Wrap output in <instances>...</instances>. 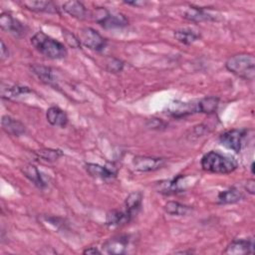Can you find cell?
I'll list each match as a JSON object with an SVG mask.
<instances>
[{"label": "cell", "mask_w": 255, "mask_h": 255, "mask_svg": "<svg viewBox=\"0 0 255 255\" xmlns=\"http://www.w3.org/2000/svg\"><path fill=\"white\" fill-rule=\"evenodd\" d=\"M200 164L203 170L218 174L231 173L238 166V163L233 156L215 150L205 153L201 158Z\"/></svg>", "instance_id": "obj_1"}, {"label": "cell", "mask_w": 255, "mask_h": 255, "mask_svg": "<svg viewBox=\"0 0 255 255\" xmlns=\"http://www.w3.org/2000/svg\"><path fill=\"white\" fill-rule=\"evenodd\" d=\"M31 44L40 54L49 59L60 60L64 59L68 55L67 48L63 43L50 37L42 31L37 32L31 38Z\"/></svg>", "instance_id": "obj_2"}, {"label": "cell", "mask_w": 255, "mask_h": 255, "mask_svg": "<svg viewBox=\"0 0 255 255\" xmlns=\"http://www.w3.org/2000/svg\"><path fill=\"white\" fill-rule=\"evenodd\" d=\"M226 69L235 76L252 81L255 78V58L251 54L240 53L228 58Z\"/></svg>", "instance_id": "obj_3"}, {"label": "cell", "mask_w": 255, "mask_h": 255, "mask_svg": "<svg viewBox=\"0 0 255 255\" xmlns=\"http://www.w3.org/2000/svg\"><path fill=\"white\" fill-rule=\"evenodd\" d=\"M133 238L131 235L122 234L108 239L103 244L104 252L108 254H127L133 249Z\"/></svg>", "instance_id": "obj_4"}, {"label": "cell", "mask_w": 255, "mask_h": 255, "mask_svg": "<svg viewBox=\"0 0 255 255\" xmlns=\"http://www.w3.org/2000/svg\"><path fill=\"white\" fill-rule=\"evenodd\" d=\"M191 178L184 175H178L172 179L161 180L155 184L157 192L164 195H172L184 192L190 186Z\"/></svg>", "instance_id": "obj_5"}, {"label": "cell", "mask_w": 255, "mask_h": 255, "mask_svg": "<svg viewBox=\"0 0 255 255\" xmlns=\"http://www.w3.org/2000/svg\"><path fill=\"white\" fill-rule=\"evenodd\" d=\"M95 21L106 29L111 28H122L128 24V19L125 15L117 13H111L105 8H98L94 14Z\"/></svg>", "instance_id": "obj_6"}, {"label": "cell", "mask_w": 255, "mask_h": 255, "mask_svg": "<svg viewBox=\"0 0 255 255\" xmlns=\"http://www.w3.org/2000/svg\"><path fill=\"white\" fill-rule=\"evenodd\" d=\"M196 113H200L199 100L187 102L175 100L171 102L166 109V114L175 119H181Z\"/></svg>", "instance_id": "obj_7"}, {"label": "cell", "mask_w": 255, "mask_h": 255, "mask_svg": "<svg viewBox=\"0 0 255 255\" xmlns=\"http://www.w3.org/2000/svg\"><path fill=\"white\" fill-rule=\"evenodd\" d=\"M79 40L81 44L96 52L103 51L107 44L106 39L95 29L90 27L82 28L79 31Z\"/></svg>", "instance_id": "obj_8"}, {"label": "cell", "mask_w": 255, "mask_h": 255, "mask_svg": "<svg viewBox=\"0 0 255 255\" xmlns=\"http://www.w3.org/2000/svg\"><path fill=\"white\" fill-rule=\"evenodd\" d=\"M247 134L246 128H233L224 131L219 136V142L228 149L239 152L242 147L243 139Z\"/></svg>", "instance_id": "obj_9"}, {"label": "cell", "mask_w": 255, "mask_h": 255, "mask_svg": "<svg viewBox=\"0 0 255 255\" xmlns=\"http://www.w3.org/2000/svg\"><path fill=\"white\" fill-rule=\"evenodd\" d=\"M0 27L16 38H22L27 33V27L9 13H2L0 16Z\"/></svg>", "instance_id": "obj_10"}, {"label": "cell", "mask_w": 255, "mask_h": 255, "mask_svg": "<svg viewBox=\"0 0 255 255\" xmlns=\"http://www.w3.org/2000/svg\"><path fill=\"white\" fill-rule=\"evenodd\" d=\"M165 164V159L151 156H135L132 159L133 169L140 172H148L161 168Z\"/></svg>", "instance_id": "obj_11"}, {"label": "cell", "mask_w": 255, "mask_h": 255, "mask_svg": "<svg viewBox=\"0 0 255 255\" xmlns=\"http://www.w3.org/2000/svg\"><path fill=\"white\" fill-rule=\"evenodd\" d=\"M254 251V241L249 239H234L225 249V254H252Z\"/></svg>", "instance_id": "obj_12"}, {"label": "cell", "mask_w": 255, "mask_h": 255, "mask_svg": "<svg viewBox=\"0 0 255 255\" xmlns=\"http://www.w3.org/2000/svg\"><path fill=\"white\" fill-rule=\"evenodd\" d=\"M22 5L34 12H44L49 14H59L58 6L52 1H24Z\"/></svg>", "instance_id": "obj_13"}, {"label": "cell", "mask_w": 255, "mask_h": 255, "mask_svg": "<svg viewBox=\"0 0 255 255\" xmlns=\"http://www.w3.org/2000/svg\"><path fill=\"white\" fill-rule=\"evenodd\" d=\"M46 119L48 123L54 127L65 128L68 124V116L65 111L59 107H50L46 113Z\"/></svg>", "instance_id": "obj_14"}, {"label": "cell", "mask_w": 255, "mask_h": 255, "mask_svg": "<svg viewBox=\"0 0 255 255\" xmlns=\"http://www.w3.org/2000/svg\"><path fill=\"white\" fill-rule=\"evenodd\" d=\"M1 126L5 132H7L8 134H11V135H15V136H19V135L23 134L26 130L25 126L21 122H19L16 119H13L10 116L2 117Z\"/></svg>", "instance_id": "obj_15"}, {"label": "cell", "mask_w": 255, "mask_h": 255, "mask_svg": "<svg viewBox=\"0 0 255 255\" xmlns=\"http://www.w3.org/2000/svg\"><path fill=\"white\" fill-rule=\"evenodd\" d=\"M85 167L89 174L96 178L112 179L117 175V171L114 170V168H109L108 166H103L96 163H86Z\"/></svg>", "instance_id": "obj_16"}, {"label": "cell", "mask_w": 255, "mask_h": 255, "mask_svg": "<svg viewBox=\"0 0 255 255\" xmlns=\"http://www.w3.org/2000/svg\"><path fill=\"white\" fill-rule=\"evenodd\" d=\"M132 216L126 210H112L107 214L106 224L109 227H119L128 223Z\"/></svg>", "instance_id": "obj_17"}, {"label": "cell", "mask_w": 255, "mask_h": 255, "mask_svg": "<svg viewBox=\"0 0 255 255\" xmlns=\"http://www.w3.org/2000/svg\"><path fill=\"white\" fill-rule=\"evenodd\" d=\"M32 93V91L25 86L20 85H10L1 83V97L6 100H12L17 97H20L21 95H26Z\"/></svg>", "instance_id": "obj_18"}, {"label": "cell", "mask_w": 255, "mask_h": 255, "mask_svg": "<svg viewBox=\"0 0 255 255\" xmlns=\"http://www.w3.org/2000/svg\"><path fill=\"white\" fill-rule=\"evenodd\" d=\"M63 10L78 20L88 18V10L80 1H68L63 4Z\"/></svg>", "instance_id": "obj_19"}, {"label": "cell", "mask_w": 255, "mask_h": 255, "mask_svg": "<svg viewBox=\"0 0 255 255\" xmlns=\"http://www.w3.org/2000/svg\"><path fill=\"white\" fill-rule=\"evenodd\" d=\"M244 198V194L237 187H229L221 192L217 196V202L219 204H233L241 201Z\"/></svg>", "instance_id": "obj_20"}, {"label": "cell", "mask_w": 255, "mask_h": 255, "mask_svg": "<svg viewBox=\"0 0 255 255\" xmlns=\"http://www.w3.org/2000/svg\"><path fill=\"white\" fill-rule=\"evenodd\" d=\"M30 69L42 83L49 86H54V87L56 86L55 76H54L53 70L50 67L35 64V65H32Z\"/></svg>", "instance_id": "obj_21"}, {"label": "cell", "mask_w": 255, "mask_h": 255, "mask_svg": "<svg viewBox=\"0 0 255 255\" xmlns=\"http://www.w3.org/2000/svg\"><path fill=\"white\" fill-rule=\"evenodd\" d=\"M184 18L189 20V21H192V22H202V21H214V20H216L215 16L208 13L203 8L195 7V6H191L185 11Z\"/></svg>", "instance_id": "obj_22"}, {"label": "cell", "mask_w": 255, "mask_h": 255, "mask_svg": "<svg viewBox=\"0 0 255 255\" xmlns=\"http://www.w3.org/2000/svg\"><path fill=\"white\" fill-rule=\"evenodd\" d=\"M142 202V193L139 191H133L128 194L125 201V210L128 211L132 217L140 209Z\"/></svg>", "instance_id": "obj_23"}, {"label": "cell", "mask_w": 255, "mask_h": 255, "mask_svg": "<svg viewBox=\"0 0 255 255\" xmlns=\"http://www.w3.org/2000/svg\"><path fill=\"white\" fill-rule=\"evenodd\" d=\"M175 39L184 45H190L200 39V34L190 28H183L174 32Z\"/></svg>", "instance_id": "obj_24"}, {"label": "cell", "mask_w": 255, "mask_h": 255, "mask_svg": "<svg viewBox=\"0 0 255 255\" xmlns=\"http://www.w3.org/2000/svg\"><path fill=\"white\" fill-rule=\"evenodd\" d=\"M24 175L31 181L33 182L34 185H36L38 188L43 189L46 186L45 181L43 180L39 170L37 169L36 166L32 165V164H28L26 166H24V168L22 169Z\"/></svg>", "instance_id": "obj_25"}, {"label": "cell", "mask_w": 255, "mask_h": 255, "mask_svg": "<svg viewBox=\"0 0 255 255\" xmlns=\"http://www.w3.org/2000/svg\"><path fill=\"white\" fill-rule=\"evenodd\" d=\"M164 210L166 213L173 216H184L191 211V207L177 201H168L164 205Z\"/></svg>", "instance_id": "obj_26"}, {"label": "cell", "mask_w": 255, "mask_h": 255, "mask_svg": "<svg viewBox=\"0 0 255 255\" xmlns=\"http://www.w3.org/2000/svg\"><path fill=\"white\" fill-rule=\"evenodd\" d=\"M219 106V99L217 97H205L199 100L200 113L211 115L217 111Z\"/></svg>", "instance_id": "obj_27"}, {"label": "cell", "mask_w": 255, "mask_h": 255, "mask_svg": "<svg viewBox=\"0 0 255 255\" xmlns=\"http://www.w3.org/2000/svg\"><path fill=\"white\" fill-rule=\"evenodd\" d=\"M35 154L41 159H44L49 162H53L58 160L63 155V151L61 149H55V148H42V149L36 150Z\"/></svg>", "instance_id": "obj_28"}, {"label": "cell", "mask_w": 255, "mask_h": 255, "mask_svg": "<svg viewBox=\"0 0 255 255\" xmlns=\"http://www.w3.org/2000/svg\"><path fill=\"white\" fill-rule=\"evenodd\" d=\"M123 68H124V63L116 58H109L106 64V69L110 73H119L123 70Z\"/></svg>", "instance_id": "obj_29"}, {"label": "cell", "mask_w": 255, "mask_h": 255, "mask_svg": "<svg viewBox=\"0 0 255 255\" xmlns=\"http://www.w3.org/2000/svg\"><path fill=\"white\" fill-rule=\"evenodd\" d=\"M63 36L65 38V41L67 42V44L72 47V48H80L81 47V42L79 40V38H77L74 34H72L70 31L63 29Z\"/></svg>", "instance_id": "obj_30"}, {"label": "cell", "mask_w": 255, "mask_h": 255, "mask_svg": "<svg viewBox=\"0 0 255 255\" xmlns=\"http://www.w3.org/2000/svg\"><path fill=\"white\" fill-rule=\"evenodd\" d=\"M245 189L250 194H254V192H255V181H254V179L247 180V182L245 184Z\"/></svg>", "instance_id": "obj_31"}, {"label": "cell", "mask_w": 255, "mask_h": 255, "mask_svg": "<svg viewBox=\"0 0 255 255\" xmlns=\"http://www.w3.org/2000/svg\"><path fill=\"white\" fill-rule=\"evenodd\" d=\"M148 126L151 128H159L161 127H164L163 123L159 120H156V119H152L148 122Z\"/></svg>", "instance_id": "obj_32"}, {"label": "cell", "mask_w": 255, "mask_h": 255, "mask_svg": "<svg viewBox=\"0 0 255 255\" xmlns=\"http://www.w3.org/2000/svg\"><path fill=\"white\" fill-rule=\"evenodd\" d=\"M8 57H9V50L6 47V45L4 44V42L1 41V60L3 61Z\"/></svg>", "instance_id": "obj_33"}, {"label": "cell", "mask_w": 255, "mask_h": 255, "mask_svg": "<svg viewBox=\"0 0 255 255\" xmlns=\"http://www.w3.org/2000/svg\"><path fill=\"white\" fill-rule=\"evenodd\" d=\"M84 254H101V251L97 247H89L83 251Z\"/></svg>", "instance_id": "obj_34"}, {"label": "cell", "mask_w": 255, "mask_h": 255, "mask_svg": "<svg viewBox=\"0 0 255 255\" xmlns=\"http://www.w3.org/2000/svg\"><path fill=\"white\" fill-rule=\"evenodd\" d=\"M125 3L128 4V5H133V6H143L145 4V2H143V1H132V2L128 1V2H125Z\"/></svg>", "instance_id": "obj_35"}, {"label": "cell", "mask_w": 255, "mask_h": 255, "mask_svg": "<svg viewBox=\"0 0 255 255\" xmlns=\"http://www.w3.org/2000/svg\"><path fill=\"white\" fill-rule=\"evenodd\" d=\"M250 169H251V173H252V174H254V162H251Z\"/></svg>", "instance_id": "obj_36"}, {"label": "cell", "mask_w": 255, "mask_h": 255, "mask_svg": "<svg viewBox=\"0 0 255 255\" xmlns=\"http://www.w3.org/2000/svg\"><path fill=\"white\" fill-rule=\"evenodd\" d=\"M176 253H191V251H180V252H176Z\"/></svg>", "instance_id": "obj_37"}]
</instances>
